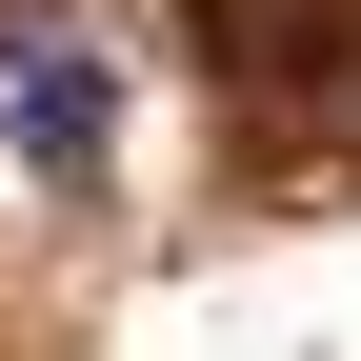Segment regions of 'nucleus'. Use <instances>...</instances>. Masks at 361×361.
Returning <instances> with one entry per match:
<instances>
[{"instance_id": "obj_1", "label": "nucleus", "mask_w": 361, "mask_h": 361, "mask_svg": "<svg viewBox=\"0 0 361 361\" xmlns=\"http://www.w3.org/2000/svg\"><path fill=\"white\" fill-rule=\"evenodd\" d=\"M161 20L261 141H301V180H361V0H161Z\"/></svg>"}, {"instance_id": "obj_2", "label": "nucleus", "mask_w": 361, "mask_h": 361, "mask_svg": "<svg viewBox=\"0 0 361 361\" xmlns=\"http://www.w3.org/2000/svg\"><path fill=\"white\" fill-rule=\"evenodd\" d=\"M0 161L61 180V201H101V161H121V80H101V40H80V0H0Z\"/></svg>"}]
</instances>
